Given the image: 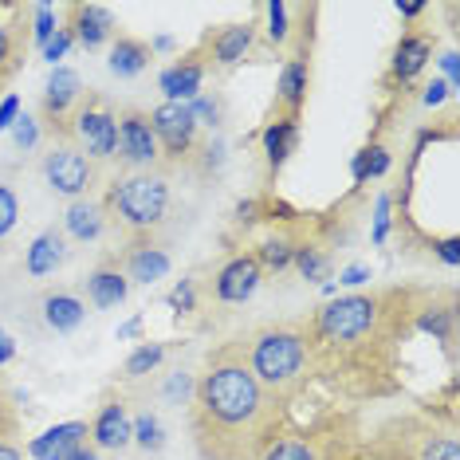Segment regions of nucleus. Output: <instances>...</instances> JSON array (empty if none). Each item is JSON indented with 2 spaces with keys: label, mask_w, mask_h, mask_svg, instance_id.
<instances>
[{
  "label": "nucleus",
  "mask_w": 460,
  "mask_h": 460,
  "mask_svg": "<svg viewBox=\"0 0 460 460\" xmlns=\"http://www.w3.org/2000/svg\"><path fill=\"white\" fill-rule=\"evenodd\" d=\"M71 138H75V150H83L95 165L111 162L119 150V119L102 102H87L71 119Z\"/></svg>",
  "instance_id": "423d86ee"
},
{
  "label": "nucleus",
  "mask_w": 460,
  "mask_h": 460,
  "mask_svg": "<svg viewBox=\"0 0 460 460\" xmlns=\"http://www.w3.org/2000/svg\"><path fill=\"white\" fill-rule=\"evenodd\" d=\"M264 16H268V40H271V44H288V16H291V8L279 4V0H271V4H264Z\"/></svg>",
  "instance_id": "7c9ffc66"
},
{
  "label": "nucleus",
  "mask_w": 460,
  "mask_h": 460,
  "mask_svg": "<svg viewBox=\"0 0 460 460\" xmlns=\"http://www.w3.org/2000/svg\"><path fill=\"white\" fill-rule=\"evenodd\" d=\"M170 311H177V315H190V311H197V288L193 279H177V288L170 291Z\"/></svg>",
  "instance_id": "473e14b6"
},
{
  "label": "nucleus",
  "mask_w": 460,
  "mask_h": 460,
  "mask_svg": "<svg viewBox=\"0 0 460 460\" xmlns=\"http://www.w3.org/2000/svg\"><path fill=\"white\" fill-rule=\"evenodd\" d=\"M350 177H354V181H358V185L370 181V177H366V150L354 154V162H350Z\"/></svg>",
  "instance_id": "de8ad7c7"
},
{
  "label": "nucleus",
  "mask_w": 460,
  "mask_h": 460,
  "mask_svg": "<svg viewBox=\"0 0 460 460\" xmlns=\"http://www.w3.org/2000/svg\"><path fill=\"white\" fill-rule=\"evenodd\" d=\"M83 99V79L71 67H51L44 83V114L48 119H67L71 107H79Z\"/></svg>",
  "instance_id": "2eb2a0df"
},
{
  "label": "nucleus",
  "mask_w": 460,
  "mask_h": 460,
  "mask_svg": "<svg viewBox=\"0 0 460 460\" xmlns=\"http://www.w3.org/2000/svg\"><path fill=\"white\" fill-rule=\"evenodd\" d=\"M13 358H16V339L4 327H0V366H8Z\"/></svg>",
  "instance_id": "49530a36"
},
{
  "label": "nucleus",
  "mask_w": 460,
  "mask_h": 460,
  "mask_svg": "<svg viewBox=\"0 0 460 460\" xmlns=\"http://www.w3.org/2000/svg\"><path fill=\"white\" fill-rule=\"evenodd\" d=\"M390 193L378 197V205H374V228H370V240L374 244H385L390 240Z\"/></svg>",
  "instance_id": "f704fd0d"
},
{
  "label": "nucleus",
  "mask_w": 460,
  "mask_h": 460,
  "mask_svg": "<svg viewBox=\"0 0 460 460\" xmlns=\"http://www.w3.org/2000/svg\"><path fill=\"white\" fill-rule=\"evenodd\" d=\"M390 173V150L385 146H366V177H385Z\"/></svg>",
  "instance_id": "ea45409f"
},
{
  "label": "nucleus",
  "mask_w": 460,
  "mask_h": 460,
  "mask_svg": "<svg viewBox=\"0 0 460 460\" xmlns=\"http://www.w3.org/2000/svg\"><path fill=\"white\" fill-rule=\"evenodd\" d=\"M307 83H311V71H307V64L303 59H288L284 64V71H279V102L296 114L303 102H307Z\"/></svg>",
  "instance_id": "b1692460"
},
{
  "label": "nucleus",
  "mask_w": 460,
  "mask_h": 460,
  "mask_svg": "<svg viewBox=\"0 0 460 460\" xmlns=\"http://www.w3.org/2000/svg\"><path fill=\"white\" fill-rule=\"evenodd\" d=\"M170 181H165L162 173H127L119 177V181L107 190V221L122 225L127 233H154V228L165 225V217H170Z\"/></svg>",
  "instance_id": "f03ea898"
},
{
  "label": "nucleus",
  "mask_w": 460,
  "mask_h": 460,
  "mask_svg": "<svg viewBox=\"0 0 460 460\" xmlns=\"http://www.w3.org/2000/svg\"><path fill=\"white\" fill-rule=\"evenodd\" d=\"M437 256H441L448 268H456V264H460V240H456V236L441 240V244H437Z\"/></svg>",
  "instance_id": "a18cd8bd"
},
{
  "label": "nucleus",
  "mask_w": 460,
  "mask_h": 460,
  "mask_svg": "<svg viewBox=\"0 0 460 460\" xmlns=\"http://www.w3.org/2000/svg\"><path fill=\"white\" fill-rule=\"evenodd\" d=\"M162 362H165V342H142L127 358V378H146V374H154Z\"/></svg>",
  "instance_id": "a878e982"
},
{
  "label": "nucleus",
  "mask_w": 460,
  "mask_h": 460,
  "mask_svg": "<svg viewBox=\"0 0 460 460\" xmlns=\"http://www.w3.org/2000/svg\"><path fill=\"white\" fill-rule=\"evenodd\" d=\"M429 59H433V40L429 36H402L397 40V48H394V64L390 67H394V75L402 83H410L429 67Z\"/></svg>",
  "instance_id": "aec40b11"
},
{
  "label": "nucleus",
  "mask_w": 460,
  "mask_h": 460,
  "mask_svg": "<svg viewBox=\"0 0 460 460\" xmlns=\"http://www.w3.org/2000/svg\"><path fill=\"white\" fill-rule=\"evenodd\" d=\"M425 334H437V339H448V331H453V311L448 307H437L433 315H421V323H417Z\"/></svg>",
  "instance_id": "e433bc0d"
},
{
  "label": "nucleus",
  "mask_w": 460,
  "mask_h": 460,
  "mask_svg": "<svg viewBox=\"0 0 460 460\" xmlns=\"http://www.w3.org/2000/svg\"><path fill=\"white\" fill-rule=\"evenodd\" d=\"M13 142H16V150H36V142H40V127H36V119L32 114H20L16 119V127H13Z\"/></svg>",
  "instance_id": "72a5a7b5"
},
{
  "label": "nucleus",
  "mask_w": 460,
  "mask_h": 460,
  "mask_svg": "<svg viewBox=\"0 0 460 460\" xmlns=\"http://www.w3.org/2000/svg\"><path fill=\"white\" fill-rule=\"evenodd\" d=\"M425 13V4H397V16H405V20H417Z\"/></svg>",
  "instance_id": "3c124183"
},
{
  "label": "nucleus",
  "mask_w": 460,
  "mask_h": 460,
  "mask_svg": "<svg viewBox=\"0 0 460 460\" xmlns=\"http://www.w3.org/2000/svg\"><path fill=\"white\" fill-rule=\"evenodd\" d=\"M71 44H75V40H71V32H67V28H59V32L51 36V40H48V44L40 48V51H44V59H48L51 67H59V59H64L67 51H71Z\"/></svg>",
  "instance_id": "58836bf2"
},
{
  "label": "nucleus",
  "mask_w": 460,
  "mask_h": 460,
  "mask_svg": "<svg viewBox=\"0 0 460 460\" xmlns=\"http://www.w3.org/2000/svg\"><path fill=\"white\" fill-rule=\"evenodd\" d=\"M268 390L244 362H221L197 382V437L217 460H244L264 441Z\"/></svg>",
  "instance_id": "f257e3e1"
},
{
  "label": "nucleus",
  "mask_w": 460,
  "mask_h": 460,
  "mask_svg": "<svg viewBox=\"0 0 460 460\" xmlns=\"http://www.w3.org/2000/svg\"><path fill=\"white\" fill-rule=\"evenodd\" d=\"M150 127H154V138H158V150L170 162L185 158L197 146V130H201L190 102H158V107L150 111Z\"/></svg>",
  "instance_id": "0eeeda50"
},
{
  "label": "nucleus",
  "mask_w": 460,
  "mask_h": 460,
  "mask_svg": "<svg viewBox=\"0 0 460 460\" xmlns=\"http://www.w3.org/2000/svg\"><path fill=\"white\" fill-rule=\"evenodd\" d=\"M130 445H138L146 448V453H162L165 448V425H162V417L158 413H138V417H130Z\"/></svg>",
  "instance_id": "393cba45"
},
{
  "label": "nucleus",
  "mask_w": 460,
  "mask_h": 460,
  "mask_svg": "<svg viewBox=\"0 0 460 460\" xmlns=\"http://www.w3.org/2000/svg\"><path fill=\"white\" fill-rule=\"evenodd\" d=\"M13 56V36H8V28H0V64Z\"/></svg>",
  "instance_id": "8fccbe9b"
},
{
  "label": "nucleus",
  "mask_w": 460,
  "mask_h": 460,
  "mask_svg": "<svg viewBox=\"0 0 460 460\" xmlns=\"http://www.w3.org/2000/svg\"><path fill=\"white\" fill-rule=\"evenodd\" d=\"M20 114H24V102H20V95H4V99H0V134L13 130Z\"/></svg>",
  "instance_id": "a19ab883"
},
{
  "label": "nucleus",
  "mask_w": 460,
  "mask_h": 460,
  "mask_svg": "<svg viewBox=\"0 0 460 460\" xmlns=\"http://www.w3.org/2000/svg\"><path fill=\"white\" fill-rule=\"evenodd\" d=\"M417 460H460L456 437H448V433L425 437V445H421V453H417Z\"/></svg>",
  "instance_id": "c756f323"
},
{
  "label": "nucleus",
  "mask_w": 460,
  "mask_h": 460,
  "mask_svg": "<svg viewBox=\"0 0 460 460\" xmlns=\"http://www.w3.org/2000/svg\"><path fill=\"white\" fill-rule=\"evenodd\" d=\"M252 40H256L252 24H228V28H221V32L208 40V48H213V59L221 67H236L240 59L252 51Z\"/></svg>",
  "instance_id": "412c9836"
},
{
  "label": "nucleus",
  "mask_w": 460,
  "mask_h": 460,
  "mask_svg": "<svg viewBox=\"0 0 460 460\" xmlns=\"http://www.w3.org/2000/svg\"><path fill=\"white\" fill-rule=\"evenodd\" d=\"M4 410H8V405H4V394H0V425H4Z\"/></svg>",
  "instance_id": "13d9d810"
},
{
  "label": "nucleus",
  "mask_w": 460,
  "mask_h": 460,
  "mask_svg": "<svg viewBox=\"0 0 460 460\" xmlns=\"http://www.w3.org/2000/svg\"><path fill=\"white\" fill-rule=\"evenodd\" d=\"M378 323V299L374 296H334L319 307L315 331L327 342H358Z\"/></svg>",
  "instance_id": "20e7f679"
},
{
  "label": "nucleus",
  "mask_w": 460,
  "mask_h": 460,
  "mask_svg": "<svg viewBox=\"0 0 460 460\" xmlns=\"http://www.w3.org/2000/svg\"><path fill=\"white\" fill-rule=\"evenodd\" d=\"M67 460H102V456H99V448H91V445H83V448H79V453H71Z\"/></svg>",
  "instance_id": "5fc2aeb1"
},
{
  "label": "nucleus",
  "mask_w": 460,
  "mask_h": 460,
  "mask_svg": "<svg viewBox=\"0 0 460 460\" xmlns=\"http://www.w3.org/2000/svg\"><path fill=\"white\" fill-rule=\"evenodd\" d=\"M190 111H193L197 127H217V119H221V102L208 99V95H197V99L190 102Z\"/></svg>",
  "instance_id": "4c0bfd02"
},
{
  "label": "nucleus",
  "mask_w": 460,
  "mask_h": 460,
  "mask_svg": "<svg viewBox=\"0 0 460 460\" xmlns=\"http://www.w3.org/2000/svg\"><path fill=\"white\" fill-rule=\"evenodd\" d=\"M40 173H44L48 190L56 197H67V201H79V197H91L99 181V165L87 158L75 146H51L40 162Z\"/></svg>",
  "instance_id": "39448f33"
},
{
  "label": "nucleus",
  "mask_w": 460,
  "mask_h": 460,
  "mask_svg": "<svg viewBox=\"0 0 460 460\" xmlns=\"http://www.w3.org/2000/svg\"><path fill=\"white\" fill-rule=\"evenodd\" d=\"M83 319H87V303H83L79 296H71V291H48L44 296V323L56 334L79 331Z\"/></svg>",
  "instance_id": "6ab92c4d"
},
{
  "label": "nucleus",
  "mask_w": 460,
  "mask_h": 460,
  "mask_svg": "<svg viewBox=\"0 0 460 460\" xmlns=\"http://www.w3.org/2000/svg\"><path fill=\"white\" fill-rule=\"evenodd\" d=\"M130 296V279H127V271L122 268H95L87 276V303L95 311H111V307H119V303H127Z\"/></svg>",
  "instance_id": "a211bd4d"
},
{
  "label": "nucleus",
  "mask_w": 460,
  "mask_h": 460,
  "mask_svg": "<svg viewBox=\"0 0 460 460\" xmlns=\"http://www.w3.org/2000/svg\"><path fill=\"white\" fill-rule=\"evenodd\" d=\"M64 260H67V236L59 233V228H44V233L28 244L24 271L32 279H48V276H56V271L64 268Z\"/></svg>",
  "instance_id": "f8f14e48"
},
{
  "label": "nucleus",
  "mask_w": 460,
  "mask_h": 460,
  "mask_svg": "<svg viewBox=\"0 0 460 460\" xmlns=\"http://www.w3.org/2000/svg\"><path fill=\"white\" fill-rule=\"evenodd\" d=\"M91 441L95 448H107V453H119V448L130 445V413L122 402H107L91 421Z\"/></svg>",
  "instance_id": "dca6fc26"
},
{
  "label": "nucleus",
  "mask_w": 460,
  "mask_h": 460,
  "mask_svg": "<svg viewBox=\"0 0 460 460\" xmlns=\"http://www.w3.org/2000/svg\"><path fill=\"white\" fill-rule=\"evenodd\" d=\"M158 87H162L165 102H193L197 95H201V87H205V67L197 64V59H181V64L162 71Z\"/></svg>",
  "instance_id": "f3484780"
},
{
  "label": "nucleus",
  "mask_w": 460,
  "mask_h": 460,
  "mask_svg": "<svg viewBox=\"0 0 460 460\" xmlns=\"http://www.w3.org/2000/svg\"><path fill=\"white\" fill-rule=\"evenodd\" d=\"M56 32H59V28H56V13H51V4H36V28H32L36 48H44Z\"/></svg>",
  "instance_id": "c9c22d12"
},
{
  "label": "nucleus",
  "mask_w": 460,
  "mask_h": 460,
  "mask_svg": "<svg viewBox=\"0 0 460 460\" xmlns=\"http://www.w3.org/2000/svg\"><path fill=\"white\" fill-rule=\"evenodd\" d=\"M154 48H158V51H170V48H173V36H158V40L150 44V51H154Z\"/></svg>",
  "instance_id": "6e6d98bb"
},
{
  "label": "nucleus",
  "mask_w": 460,
  "mask_h": 460,
  "mask_svg": "<svg viewBox=\"0 0 460 460\" xmlns=\"http://www.w3.org/2000/svg\"><path fill=\"white\" fill-rule=\"evenodd\" d=\"M0 460H24V453L13 441H0Z\"/></svg>",
  "instance_id": "09e8293b"
},
{
  "label": "nucleus",
  "mask_w": 460,
  "mask_h": 460,
  "mask_svg": "<svg viewBox=\"0 0 460 460\" xmlns=\"http://www.w3.org/2000/svg\"><path fill=\"white\" fill-rule=\"evenodd\" d=\"M456 51H445L441 56V71H445V83H448V91H456L460 87V67H456Z\"/></svg>",
  "instance_id": "c03bdc74"
},
{
  "label": "nucleus",
  "mask_w": 460,
  "mask_h": 460,
  "mask_svg": "<svg viewBox=\"0 0 460 460\" xmlns=\"http://www.w3.org/2000/svg\"><path fill=\"white\" fill-rule=\"evenodd\" d=\"M260 460H319V456H315V448H311L307 441L284 437V441L268 445V448H264V456H260Z\"/></svg>",
  "instance_id": "c85d7f7f"
},
{
  "label": "nucleus",
  "mask_w": 460,
  "mask_h": 460,
  "mask_svg": "<svg viewBox=\"0 0 460 460\" xmlns=\"http://www.w3.org/2000/svg\"><path fill=\"white\" fill-rule=\"evenodd\" d=\"M299 146V119L288 114V119H276L271 127L264 130V154H268V165H284Z\"/></svg>",
  "instance_id": "5701e85b"
},
{
  "label": "nucleus",
  "mask_w": 460,
  "mask_h": 460,
  "mask_svg": "<svg viewBox=\"0 0 460 460\" xmlns=\"http://www.w3.org/2000/svg\"><path fill=\"white\" fill-rule=\"evenodd\" d=\"M252 213H256V201H240V205H236V217H240V221H256Z\"/></svg>",
  "instance_id": "864d4df0"
},
{
  "label": "nucleus",
  "mask_w": 460,
  "mask_h": 460,
  "mask_svg": "<svg viewBox=\"0 0 460 460\" xmlns=\"http://www.w3.org/2000/svg\"><path fill=\"white\" fill-rule=\"evenodd\" d=\"M350 460H385V456H370V453H358V456H350Z\"/></svg>",
  "instance_id": "4d7b16f0"
},
{
  "label": "nucleus",
  "mask_w": 460,
  "mask_h": 460,
  "mask_svg": "<svg viewBox=\"0 0 460 460\" xmlns=\"http://www.w3.org/2000/svg\"><path fill=\"white\" fill-rule=\"evenodd\" d=\"M67 32H71L75 44H83L87 51H99L114 36L111 8H102V4H75V8H71V28H67Z\"/></svg>",
  "instance_id": "9b49d317"
},
{
  "label": "nucleus",
  "mask_w": 460,
  "mask_h": 460,
  "mask_svg": "<svg viewBox=\"0 0 460 460\" xmlns=\"http://www.w3.org/2000/svg\"><path fill=\"white\" fill-rule=\"evenodd\" d=\"M291 264L299 268V276H303V279H327V268H331V260L323 256L315 244H299L296 252H291Z\"/></svg>",
  "instance_id": "bb28decb"
},
{
  "label": "nucleus",
  "mask_w": 460,
  "mask_h": 460,
  "mask_svg": "<svg viewBox=\"0 0 460 460\" xmlns=\"http://www.w3.org/2000/svg\"><path fill=\"white\" fill-rule=\"evenodd\" d=\"M291 252H296V244L284 236H276V240H268L264 248H260V268H268V271H288L291 268Z\"/></svg>",
  "instance_id": "cd10ccee"
},
{
  "label": "nucleus",
  "mask_w": 460,
  "mask_h": 460,
  "mask_svg": "<svg viewBox=\"0 0 460 460\" xmlns=\"http://www.w3.org/2000/svg\"><path fill=\"white\" fill-rule=\"evenodd\" d=\"M150 44H142V40H130V36H119L111 44V56H107V67H111V75H119V79H134V75H142L146 64H150Z\"/></svg>",
  "instance_id": "4be33fe9"
},
{
  "label": "nucleus",
  "mask_w": 460,
  "mask_h": 460,
  "mask_svg": "<svg viewBox=\"0 0 460 460\" xmlns=\"http://www.w3.org/2000/svg\"><path fill=\"white\" fill-rule=\"evenodd\" d=\"M87 441H91V425L87 421H59V425L44 429L40 437H32L28 456L32 460H67L71 453H79Z\"/></svg>",
  "instance_id": "9d476101"
},
{
  "label": "nucleus",
  "mask_w": 460,
  "mask_h": 460,
  "mask_svg": "<svg viewBox=\"0 0 460 460\" xmlns=\"http://www.w3.org/2000/svg\"><path fill=\"white\" fill-rule=\"evenodd\" d=\"M114 158H122V165L134 173H150L162 162L158 138H154L150 114L146 111H127L119 119V150H114Z\"/></svg>",
  "instance_id": "6e6552de"
},
{
  "label": "nucleus",
  "mask_w": 460,
  "mask_h": 460,
  "mask_svg": "<svg viewBox=\"0 0 460 460\" xmlns=\"http://www.w3.org/2000/svg\"><path fill=\"white\" fill-rule=\"evenodd\" d=\"M138 331H142V319H130V323H122L119 327V339H134Z\"/></svg>",
  "instance_id": "603ef678"
},
{
  "label": "nucleus",
  "mask_w": 460,
  "mask_h": 460,
  "mask_svg": "<svg viewBox=\"0 0 460 460\" xmlns=\"http://www.w3.org/2000/svg\"><path fill=\"white\" fill-rule=\"evenodd\" d=\"M445 99H453V91H448V83H445V79H433V83L425 87V95H421L425 107H441Z\"/></svg>",
  "instance_id": "37998d69"
},
{
  "label": "nucleus",
  "mask_w": 460,
  "mask_h": 460,
  "mask_svg": "<svg viewBox=\"0 0 460 460\" xmlns=\"http://www.w3.org/2000/svg\"><path fill=\"white\" fill-rule=\"evenodd\" d=\"M64 236L79 240V244H95V240L107 233V208L91 197H79V201H67L64 208Z\"/></svg>",
  "instance_id": "4468645a"
},
{
  "label": "nucleus",
  "mask_w": 460,
  "mask_h": 460,
  "mask_svg": "<svg viewBox=\"0 0 460 460\" xmlns=\"http://www.w3.org/2000/svg\"><path fill=\"white\" fill-rule=\"evenodd\" d=\"M370 279H374V271L366 268V264H350V268H342L339 284L342 288H362V284H370Z\"/></svg>",
  "instance_id": "79ce46f5"
},
{
  "label": "nucleus",
  "mask_w": 460,
  "mask_h": 460,
  "mask_svg": "<svg viewBox=\"0 0 460 460\" xmlns=\"http://www.w3.org/2000/svg\"><path fill=\"white\" fill-rule=\"evenodd\" d=\"M260 279H264V268H260L256 256H233L221 271H217L213 296L221 303H248L256 296Z\"/></svg>",
  "instance_id": "1a4fd4ad"
},
{
  "label": "nucleus",
  "mask_w": 460,
  "mask_h": 460,
  "mask_svg": "<svg viewBox=\"0 0 460 460\" xmlns=\"http://www.w3.org/2000/svg\"><path fill=\"white\" fill-rule=\"evenodd\" d=\"M307 366V339L296 327H268L252 339L248 350V370L268 394H284L299 382Z\"/></svg>",
  "instance_id": "7ed1b4c3"
},
{
  "label": "nucleus",
  "mask_w": 460,
  "mask_h": 460,
  "mask_svg": "<svg viewBox=\"0 0 460 460\" xmlns=\"http://www.w3.org/2000/svg\"><path fill=\"white\" fill-rule=\"evenodd\" d=\"M173 260L165 252L162 244H154V240H138V244L127 248V279L130 284H158V279L170 276Z\"/></svg>",
  "instance_id": "ddd939ff"
},
{
  "label": "nucleus",
  "mask_w": 460,
  "mask_h": 460,
  "mask_svg": "<svg viewBox=\"0 0 460 460\" xmlns=\"http://www.w3.org/2000/svg\"><path fill=\"white\" fill-rule=\"evenodd\" d=\"M16 221H20V197H16L13 190H8L4 181H0V240L13 233Z\"/></svg>",
  "instance_id": "2f4dec72"
}]
</instances>
